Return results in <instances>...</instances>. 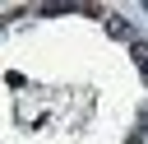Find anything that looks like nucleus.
<instances>
[{"label":"nucleus","instance_id":"nucleus-1","mask_svg":"<svg viewBox=\"0 0 148 144\" xmlns=\"http://www.w3.org/2000/svg\"><path fill=\"white\" fill-rule=\"evenodd\" d=\"M130 56L139 60V70H143V79H148V42H130Z\"/></svg>","mask_w":148,"mask_h":144}]
</instances>
